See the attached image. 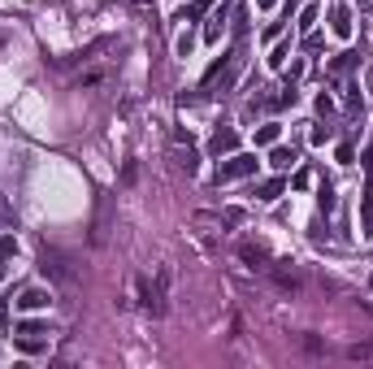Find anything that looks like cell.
Segmentation results:
<instances>
[{
  "label": "cell",
  "instance_id": "6da1fadb",
  "mask_svg": "<svg viewBox=\"0 0 373 369\" xmlns=\"http://www.w3.org/2000/svg\"><path fill=\"white\" fill-rule=\"evenodd\" d=\"M256 165H261V161H256L252 153H230L226 161L217 165V183H239V179H252V174H256Z\"/></svg>",
  "mask_w": 373,
  "mask_h": 369
},
{
  "label": "cell",
  "instance_id": "7a4b0ae2",
  "mask_svg": "<svg viewBox=\"0 0 373 369\" xmlns=\"http://www.w3.org/2000/svg\"><path fill=\"white\" fill-rule=\"evenodd\" d=\"M13 335H18V348H22V352H39L53 330H48V322H18Z\"/></svg>",
  "mask_w": 373,
  "mask_h": 369
},
{
  "label": "cell",
  "instance_id": "3957f363",
  "mask_svg": "<svg viewBox=\"0 0 373 369\" xmlns=\"http://www.w3.org/2000/svg\"><path fill=\"white\" fill-rule=\"evenodd\" d=\"M209 153H213V157H230V153H239V135H235L230 127H217L213 139H209Z\"/></svg>",
  "mask_w": 373,
  "mask_h": 369
},
{
  "label": "cell",
  "instance_id": "277c9868",
  "mask_svg": "<svg viewBox=\"0 0 373 369\" xmlns=\"http://www.w3.org/2000/svg\"><path fill=\"white\" fill-rule=\"evenodd\" d=\"M295 101H300V91H295V83H287V87H278V96H265L261 101V109H295Z\"/></svg>",
  "mask_w": 373,
  "mask_h": 369
},
{
  "label": "cell",
  "instance_id": "5b68a950",
  "mask_svg": "<svg viewBox=\"0 0 373 369\" xmlns=\"http://www.w3.org/2000/svg\"><path fill=\"white\" fill-rule=\"evenodd\" d=\"M330 31L339 39H352V9H347V5H334L330 9Z\"/></svg>",
  "mask_w": 373,
  "mask_h": 369
},
{
  "label": "cell",
  "instance_id": "8992f818",
  "mask_svg": "<svg viewBox=\"0 0 373 369\" xmlns=\"http://www.w3.org/2000/svg\"><path fill=\"white\" fill-rule=\"evenodd\" d=\"M18 309H27V313H35V309H48V291L44 287H27L18 295Z\"/></svg>",
  "mask_w": 373,
  "mask_h": 369
},
{
  "label": "cell",
  "instance_id": "52a82bcc",
  "mask_svg": "<svg viewBox=\"0 0 373 369\" xmlns=\"http://www.w3.org/2000/svg\"><path fill=\"white\" fill-rule=\"evenodd\" d=\"M282 187H287L282 179H261V183L252 187V195H256L261 205H269V200H278V195H282Z\"/></svg>",
  "mask_w": 373,
  "mask_h": 369
},
{
  "label": "cell",
  "instance_id": "ba28073f",
  "mask_svg": "<svg viewBox=\"0 0 373 369\" xmlns=\"http://www.w3.org/2000/svg\"><path fill=\"white\" fill-rule=\"evenodd\" d=\"M295 161H300V153H295V148H282V143H273V153H269V165H273V169H291Z\"/></svg>",
  "mask_w": 373,
  "mask_h": 369
},
{
  "label": "cell",
  "instance_id": "9c48e42d",
  "mask_svg": "<svg viewBox=\"0 0 373 369\" xmlns=\"http://www.w3.org/2000/svg\"><path fill=\"white\" fill-rule=\"evenodd\" d=\"M226 18H230V9H217V13L209 18V27H204V39H209V44L221 39V31H226Z\"/></svg>",
  "mask_w": 373,
  "mask_h": 369
},
{
  "label": "cell",
  "instance_id": "30bf717a",
  "mask_svg": "<svg viewBox=\"0 0 373 369\" xmlns=\"http://www.w3.org/2000/svg\"><path fill=\"white\" fill-rule=\"evenodd\" d=\"M278 135H282L278 122H265V127H256V143H261V148H273V143H278Z\"/></svg>",
  "mask_w": 373,
  "mask_h": 369
},
{
  "label": "cell",
  "instance_id": "8fae6325",
  "mask_svg": "<svg viewBox=\"0 0 373 369\" xmlns=\"http://www.w3.org/2000/svg\"><path fill=\"white\" fill-rule=\"evenodd\" d=\"M356 65H360V53H339L334 65H330V74H352Z\"/></svg>",
  "mask_w": 373,
  "mask_h": 369
},
{
  "label": "cell",
  "instance_id": "7c38bea8",
  "mask_svg": "<svg viewBox=\"0 0 373 369\" xmlns=\"http://www.w3.org/2000/svg\"><path fill=\"white\" fill-rule=\"evenodd\" d=\"M360 217H365V231H373V183H365L360 191Z\"/></svg>",
  "mask_w": 373,
  "mask_h": 369
},
{
  "label": "cell",
  "instance_id": "4fadbf2b",
  "mask_svg": "<svg viewBox=\"0 0 373 369\" xmlns=\"http://www.w3.org/2000/svg\"><path fill=\"white\" fill-rule=\"evenodd\" d=\"M239 257H243V261H256V265H265V261H269V252H265V248H256V243H243Z\"/></svg>",
  "mask_w": 373,
  "mask_h": 369
},
{
  "label": "cell",
  "instance_id": "5bb4252c",
  "mask_svg": "<svg viewBox=\"0 0 373 369\" xmlns=\"http://www.w3.org/2000/svg\"><path fill=\"white\" fill-rule=\"evenodd\" d=\"M317 205H321V213H330V209H334V187H330L326 179H321V191H317Z\"/></svg>",
  "mask_w": 373,
  "mask_h": 369
},
{
  "label": "cell",
  "instance_id": "9a60e30c",
  "mask_svg": "<svg viewBox=\"0 0 373 369\" xmlns=\"http://www.w3.org/2000/svg\"><path fill=\"white\" fill-rule=\"evenodd\" d=\"M300 31H313L317 27V5H308V9H300V22H295Z\"/></svg>",
  "mask_w": 373,
  "mask_h": 369
},
{
  "label": "cell",
  "instance_id": "2e32d148",
  "mask_svg": "<svg viewBox=\"0 0 373 369\" xmlns=\"http://www.w3.org/2000/svg\"><path fill=\"white\" fill-rule=\"evenodd\" d=\"M9 257H18V239L13 235H0V261H9Z\"/></svg>",
  "mask_w": 373,
  "mask_h": 369
},
{
  "label": "cell",
  "instance_id": "e0dca14e",
  "mask_svg": "<svg viewBox=\"0 0 373 369\" xmlns=\"http://www.w3.org/2000/svg\"><path fill=\"white\" fill-rule=\"evenodd\" d=\"M287 57H291V44H278V48H273V57H269V65H273V70H282Z\"/></svg>",
  "mask_w": 373,
  "mask_h": 369
},
{
  "label": "cell",
  "instance_id": "ac0fdd59",
  "mask_svg": "<svg viewBox=\"0 0 373 369\" xmlns=\"http://www.w3.org/2000/svg\"><path fill=\"white\" fill-rule=\"evenodd\" d=\"M178 165L187 169V174H195V169H200V157H195L191 148H187V153H178Z\"/></svg>",
  "mask_w": 373,
  "mask_h": 369
},
{
  "label": "cell",
  "instance_id": "d6986e66",
  "mask_svg": "<svg viewBox=\"0 0 373 369\" xmlns=\"http://www.w3.org/2000/svg\"><path fill=\"white\" fill-rule=\"evenodd\" d=\"M191 48H195V35L183 31V35H178V57H191Z\"/></svg>",
  "mask_w": 373,
  "mask_h": 369
},
{
  "label": "cell",
  "instance_id": "ffe728a7",
  "mask_svg": "<svg viewBox=\"0 0 373 369\" xmlns=\"http://www.w3.org/2000/svg\"><path fill=\"white\" fill-rule=\"evenodd\" d=\"M317 113H321V117H330V113H334V101H330V96H326V91H321V96H317Z\"/></svg>",
  "mask_w": 373,
  "mask_h": 369
},
{
  "label": "cell",
  "instance_id": "44dd1931",
  "mask_svg": "<svg viewBox=\"0 0 373 369\" xmlns=\"http://www.w3.org/2000/svg\"><path fill=\"white\" fill-rule=\"evenodd\" d=\"M339 161L352 165V161H356V148H352V143H339Z\"/></svg>",
  "mask_w": 373,
  "mask_h": 369
},
{
  "label": "cell",
  "instance_id": "7402d4cb",
  "mask_svg": "<svg viewBox=\"0 0 373 369\" xmlns=\"http://www.w3.org/2000/svg\"><path fill=\"white\" fill-rule=\"evenodd\" d=\"M347 109H352V113L365 109V105H360V87H347Z\"/></svg>",
  "mask_w": 373,
  "mask_h": 369
},
{
  "label": "cell",
  "instance_id": "603a6c76",
  "mask_svg": "<svg viewBox=\"0 0 373 369\" xmlns=\"http://www.w3.org/2000/svg\"><path fill=\"white\" fill-rule=\"evenodd\" d=\"M330 135H334V131H330V127H313V135H308V139H313V143H326V139H330Z\"/></svg>",
  "mask_w": 373,
  "mask_h": 369
},
{
  "label": "cell",
  "instance_id": "cb8c5ba5",
  "mask_svg": "<svg viewBox=\"0 0 373 369\" xmlns=\"http://www.w3.org/2000/svg\"><path fill=\"white\" fill-rule=\"evenodd\" d=\"M304 48H308V53H321V48H326V39H321V35H308Z\"/></svg>",
  "mask_w": 373,
  "mask_h": 369
},
{
  "label": "cell",
  "instance_id": "d4e9b609",
  "mask_svg": "<svg viewBox=\"0 0 373 369\" xmlns=\"http://www.w3.org/2000/svg\"><path fill=\"white\" fill-rule=\"evenodd\" d=\"M135 179H139V165H135V161H131V165H126V169H122V183H135Z\"/></svg>",
  "mask_w": 373,
  "mask_h": 369
},
{
  "label": "cell",
  "instance_id": "484cf974",
  "mask_svg": "<svg viewBox=\"0 0 373 369\" xmlns=\"http://www.w3.org/2000/svg\"><path fill=\"white\" fill-rule=\"evenodd\" d=\"M365 91H369V96H373V61H369V65H365Z\"/></svg>",
  "mask_w": 373,
  "mask_h": 369
},
{
  "label": "cell",
  "instance_id": "4316f807",
  "mask_svg": "<svg viewBox=\"0 0 373 369\" xmlns=\"http://www.w3.org/2000/svg\"><path fill=\"white\" fill-rule=\"evenodd\" d=\"M295 9H300V0H287V5H282V18L291 22V13H295Z\"/></svg>",
  "mask_w": 373,
  "mask_h": 369
},
{
  "label": "cell",
  "instance_id": "83f0119b",
  "mask_svg": "<svg viewBox=\"0 0 373 369\" xmlns=\"http://www.w3.org/2000/svg\"><path fill=\"white\" fill-rule=\"evenodd\" d=\"M360 165H365V169H373V143L365 148V157H360Z\"/></svg>",
  "mask_w": 373,
  "mask_h": 369
},
{
  "label": "cell",
  "instance_id": "f1b7e54d",
  "mask_svg": "<svg viewBox=\"0 0 373 369\" xmlns=\"http://www.w3.org/2000/svg\"><path fill=\"white\" fill-rule=\"evenodd\" d=\"M256 5H261V9H269V5H273V0H256Z\"/></svg>",
  "mask_w": 373,
  "mask_h": 369
},
{
  "label": "cell",
  "instance_id": "f546056e",
  "mask_svg": "<svg viewBox=\"0 0 373 369\" xmlns=\"http://www.w3.org/2000/svg\"><path fill=\"white\" fill-rule=\"evenodd\" d=\"M200 5H204V9H209V5H213V0H200Z\"/></svg>",
  "mask_w": 373,
  "mask_h": 369
},
{
  "label": "cell",
  "instance_id": "4dcf8cb0",
  "mask_svg": "<svg viewBox=\"0 0 373 369\" xmlns=\"http://www.w3.org/2000/svg\"><path fill=\"white\" fill-rule=\"evenodd\" d=\"M369 287H373V283H369Z\"/></svg>",
  "mask_w": 373,
  "mask_h": 369
}]
</instances>
